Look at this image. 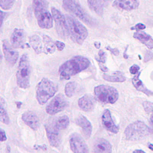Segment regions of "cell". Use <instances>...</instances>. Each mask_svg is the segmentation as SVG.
Returning <instances> with one entry per match:
<instances>
[{
  "label": "cell",
  "instance_id": "6da1fadb",
  "mask_svg": "<svg viewBox=\"0 0 153 153\" xmlns=\"http://www.w3.org/2000/svg\"><path fill=\"white\" fill-rule=\"evenodd\" d=\"M90 65V62L87 57L74 56L60 65L59 69L60 78L62 79H69L71 76L88 68Z\"/></svg>",
  "mask_w": 153,
  "mask_h": 153
},
{
  "label": "cell",
  "instance_id": "7a4b0ae2",
  "mask_svg": "<svg viewBox=\"0 0 153 153\" xmlns=\"http://www.w3.org/2000/svg\"><path fill=\"white\" fill-rule=\"evenodd\" d=\"M33 9L38 26L49 29L53 26V17L48 11V4L46 0H33Z\"/></svg>",
  "mask_w": 153,
  "mask_h": 153
},
{
  "label": "cell",
  "instance_id": "3957f363",
  "mask_svg": "<svg viewBox=\"0 0 153 153\" xmlns=\"http://www.w3.org/2000/svg\"><path fill=\"white\" fill-rule=\"evenodd\" d=\"M69 35L71 39L79 45L82 44L88 36L86 27L76 18L70 15H65Z\"/></svg>",
  "mask_w": 153,
  "mask_h": 153
},
{
  "label": "cell",
  "instance_id": "277c9868",
  "mask_svg": "<svg viewBox=\"0 0 153 153\" xmlns=\"http://www.w3.org/2000/svg\"><path fill=\"white\" fill-rule=\"evenodd\" d=\"M58 90L57 85L47 78H42L37 84L36 98L38 102L42 105L53 97Z\"/></svg>",
  "mask_w": 153,
  "mask_h": 153
},
{
  "label": "cell",
  "instance_id": "5b68a950",
  "mask_svg": "<svg viewBox=\"0 0 153 153\" xmlns=\"http://www.w3.org/2000/svg\"><path fill=\"white\" fill-rule=\"evenodd\" d=\"M30 66L28 57L23 54L20 59L17 70L16 72V80L17 85L23 89H26L30 86Z\"/></svg>",
  "mask_w": 153,
  "mask_h": 153
},
{
  "label": "cell",
  "instance_id": "8992f818",
  "mask_svg": "<svg viewBox=\"0 0 153 153\" xmlns=\"http://www.w3.org/2000/svg\"><path fill=\"white\" fill-rule=\"evenodd\" d=\"M150 132L151 129L145 123L141 121H136L127 126L124 130V134L126 139L136 141L146 137Z\"/></svg>",
  "mask_w": 153,
  "mask_h": 153
},
{
  "label": "cell",
  "instance_id": "52a82bcc",
  "mask_svg": "<svg viewBox=\"0 0 153 153\" xmlns=\"http://www.w3.org/2000/svg\"><path fill=\"white\" fill-rule=\"evenodd\" d=\"M94 94L96 100L106 103L113 104L119 97L118 91L115 87L105 84L95 87Z\"/></svg>",
  "mask_w": 153,
  "mask_h": 153
},
{
  "label": "cell",
  "instance_id": "ba28073f",
  "mask_svg": "<svg viewBox=\"0 0 153 153\" xmlns=\"http://www.w3.org/2000/svg\"><path fill=\"white\" fill-rule=\"evenodd\" d=\"M62 3L66 11L74 14L87 25H93V19L84 11L78 0H62Z\"/></svg>",
  "mask_w": 153,
  "mask_h": 153
},
{
  "label": "cell",
  "instance_id": "9c48e42d",
  "mask_svg": "<svg viewBox=\"0 0 153 153\" xmlns=\"http://www.w3.org/2000/svg\"><path fill=\"white\" fill-rule=\"evenodd\" d=\"M51 13L58 35L60 37L66 39L69 36V33L65 16H63L59 10L54 7H51Z\"/></svg>",
  "mask_w": 153,
  "mask_h": 153
},
{
  "label": "cell",
  "instance_id": "30bf717a",
  "mask_svg": "<svg viewBox=\"0 0 153 153\" xmlns=\"http://www.w3.org/2000/svg\"><path fill=\"white\" fill-rule=\"evenodd\" d=\"M68 102L63 94H58L47 104L45 111L49 115H54L63 111L68 105Z\"/></svg>",
  "mask_w": 153,
  "mask_h": 153
},
{
  "label": "cell",
  "instance_id": "8fae6325",
  "mask_svg": "<svg viewBox=\"0 0 153 153\" xmlns=\"http://www.w3.org/2000/svg\"><path fill=\"white\" fill-rule=\"evenodd\" d=\"M70 148L73 153H88V148L82 137L78 133H72L69 137Z\"/></svg>",
  "mask_w": 153,
  "mask_h": 153
},
{
  "label": "cell",
  "instance_id": "7c38bea8",
  "mask_svg": "<svg viewBox=\"0 0 153 153\" xmlns=\"http://www.w3.org/2000/svg\"><path fill=\"white\" fill-rule=\"evenodd\" d=\"M45 128L50 145L54 147H58L61 142L60 130L54 125L53 121L45 124Z\"/></svg>",
  "mask_w": 153,
  "mask_h": 153
},
{
  "label": "cell",
  "instance_id": "4fadbf2b",
  "mask_svg": "<svg viewBox=\"0 0 153 153\" xmlns=\"http://www.w3.org/2000/svg\"><path fill=\"white\" fill-rule=\"evenodd\" d=\"M12 47V46H11ZM9 45L7 41H4L2 44V50L4 57L7 62L11 66H13L17 61L19 58V53L17 51L14 50Z\"/></svg>",
  "mask_w": 153,
  "mask_h": 153
},
{
  "label": "cell",
  "instance_id": "5bb4252c",
  "mask_svg": "<svg viewBox=\"0 0 153 153\" xmlns=\"http://www.w3.org/2000/svg\"><path fill=\"white\" fill-rule=\"evenodd\" d=\"M26 41V33L22 29L15 28L11 35L10 42L13 48H23Z\"/></svg>",
  "mask_w": 153,
  "mask_h": 153
},
{
  "label": "cell",
  "instance_id": "9a60e30c",
  "mask_svg": "<svg viewBox=\"0 0 153 153\" xmlns=\"http://www.w3.org/2000/svg\"><path fill=\"white\" fill-rule=\"evenodd\" d=\"M23 121L33 130H36L40 126V122L37 115L33 111H28L24 112L22 115Z\"/></svg>",
  "mask_w": 153,
  "mask_h": 153
},
{
  "label": "cell",
  "instance_id": "2e32d148",
  "mask_svg": "<svg viewBox=\"0 0 153 153\" xmlns=\"http://www.w3.org/2000/svg\"><path fill=\"white\" fill-rule=\"evenodd\" d=\"M102 122L103 127L108 131L115 134L118 132L119 127L114 122L109 109H105L103 112L102 115Z\"/></svg>",
  "mask_w": 153,
  "mask_h": 153
},
{
  "label": "cell",
  "instance_id": "e0dca14e",
  "mask_svg": "<svg viewBox=\"0 0 153 153\" xmlns=\"http://www.w3.org/2000/svg\"><path fill=\"white\" fill-rule=\"evenodd\" d=\"M112 0H87L89 8L99 16H102L104 9L108 6Z\"/></svg>",
  "mask_w": 153,
  "mask_h": 153
},
{
  "label": "cell",
  "instance_id": "ac0fdd59",
  "mask_svg": "<svg viewBox=\"0 0 153 153\" xmlns=\"http://www.w3.org/2000/svg\"><path fill=\"white\" fill-rule=\"evenodd\" d=\"M94 153H112V145L105 139L98 138L93 145Z\"/></svg>",
  "mask_w": 153,
  "mask_h": 153
},
{
  "label": "cell",
  "instance_id": "d6986e66",
  "mask_svg": "<svg viewBox=\"0 0 153 153\" xmlns=\"http://www.w3.org/2000/svg\"><path fill=\"white\" fill-rule=\"evenodd\" d=\"M94 98L90 94H85L78 99V104L81 109L88 112L93 110L95 106Z\"/></svg>",
  "mask_w": 153,
  "mask_h": 153
},
{
  "label": "cell",
  "instance_id": "ffe728a7",
  "mask_svg": "<svg viewBox=\"0 0 153 153\" xmlns=\"http://www.w3.org/2000/svg\"><path fill=\"white\" fill-rule=\"evenodd\" d=\"M76 123L79 126L86 139H88L92 133V126L89 120L83 115H80L76 119Z\"/></svg>",
  "mask_w": 153,
  "mask_h": 153
},
{
  "label": "cell",
  "instance_id": "44dd1931",
  "mask_svg": "<svg viewBox=\"0 0 153 153\" xmlns=\"http://www.w3.org/2000/svg\"><path fill=\"white\" fill-rule=\"evenodd\" d=\"M113 6L123 10L131 11L136 9L139 5L138 0H115Z\"/></svg>",
  "mask_w": 153,
  "mask_h": 153
},
{
  "label": "cell",
  "instance_id": "7402d4cb",
  "mask_svg": "<svg viewBox=\"0 0 153 153\" xmlns=\"http://www.w3.org/2000/svg\"><path fill=\"white\" fill-rule=\"evenodd\" d=\"M133 36L145 44L149 49H153V38L149 34L144 32L137 31L134 33Z\"/></svg>",
  "mask_w": 153,
  "mask_h": 153
},
{
  "label": "cell",
  "instance_id": "603a6c76",
  "mask_svg": "<svg viewBox=\"0 0 153 153\" xmlns=\"http://www.w3.org/2000/svg\"><path fill=\"white\" fill-rule=\"evenodd\" d=\"M140 74V72H139L137 74H136V75H135L134 76H133V78H132L133 85L138 91H140L145 93L148 96H153V92L148 90L143 84V82L139 78Z\"/></svg>",
  "mask_w": 153,
  "mask_h": 153
},
{
  "label": "cell",
  "instance_id": "cb8c5ba5",
  "mask_svg": "<svg viewBox=\"0 0 153 153\" xmlns=\"http://www.w3.org/2000/svg\"><path fill=\"white\" fill-rule=\"evenodd\" d=\"M103 78L107 81L112 82H122L126 79L125 75L121 71L114 72L111 75L105 74L103 75Z\"/></svg>",
  "mask_w": 153,
  "mask_h": 153
},
{
  "label": "cell",
  "instance_id": "d4e9b609",
  "mask_svg": "<svg viewBox=\"0 0 153 153\" xmlns=\"http://www.w3.org/2000/svg\"><path fill=\"white\" fill-rule=\"evenodd\" d=\"M42 42L44 44V51L46 54L53 53L56 50L55 42L53 41L51 38L47 36L44 35L42 37Z\"/></svg>",
  "mask_w": 153,
  "mask_h": 153
},
{
  "label": "cell",
  "instance_id": "484cf974",
  "mask_svg": "<svg viewBox=\"0 0 153 153\" xmlns=\"http://www.w3.org/2000/svg\"><path fill=\"white\" fill-rule=\"evenodd\" d=\"M29 44L37 54H39L42 51V41L38 35H34L30 36L29 39Z\"/></svg>",
  "mask_w": 153,
  "mask_h": 153
},
{
  "label": "cell",
  "instance_id": "4316f807",
  "mask_svg": "<svg viewBox=\"0 0 153 153\" xmlns=\"http://www.w3.org/2000/svg\"><path fill=\"white\" fill-rule=\"evenodd\" d=\"M54 125L60 130L66 128L69 124V119L68 116L63 115L53 120Z\"/></svg>",
  "mask_w": 153,
  "mask_h": 153
},
{
  "label": "cell",
  "instance_id": "83f0119b",
  "mask_svg": "<svg viewBox=\"0 0 153 153\" xmlns=\"http://www.w3.org/2000/svg\"><path fill=\"white\" fill-rule=\"evenodd\" d=\"M76 88V84L75 82H68L65 87V93L68 97L74 96Z\"/></svg>",
  "mask_w": 153,
  "mask_h": 153
},
{
  "label": "cell",
  "instance_id": "f1b7e54d",
  "mask_svg": "<svg viewBox=\"0 0 153 153\" xmlns=\"http://www.w3.org/2000/svg\"><path fill=\"white\" fill-rule=\"evenodd\" d=\"M0 119L2 123L8 125L10 123V118L6 112L5 108L3 107L2 104H1L0 108Z\"/></svg>",
  "mask_w": 153,
  "mask_h": 153
},
{
  "label": "cell",
  "instance_id": "f546056e",
  "mask_svg": "<svg viewBox=\"0 0 153 153\" xmlns=\"http://www.w3.org/2000/svg\"><path fill=\"white\" fill-rule=\"evenodd\" d=\"M14 0H0L1 8L5 10H10L14 5Z\"/></svg>",
  "mask_w": 153,
  "mask_h": 153
},
{
  "label": "cell",
  "instance_id": "4dcf8cb0",
  "mask_svg": "<svg viewBox=\"0 0 153 153\" xmlns=\"http://www.w3.org/2000/svg\"><path fill=\"white\" fill-rule=\"evenodd\" d=\"M95 59L98 62L99 65H104L105 63L106 62V59L105 52L102 50H99L98 53V57H96Z\"/></svg>",
  "mask_w": 153,
  "mask_h": 153
},
{
  "label": "cell",
  "instance_id": "1f68e13d",
  "mask_svg": "<svg viewBox=\"0 0 153 153\" xmlns=\"http://www.w3.org/2000/svg\"><path fill=\"white\" fill-rule=\"evenodd\" d=\"M143 106L146 113H153V103L148 101H145L143 103Z\"/></svg>",
  "mask_w": 153,
  "mask_h": 153
},
{
  "label": "cell",
  "instance_id": "d6a6232c",
  "mask_svg": "<svg viewBox=\"0 0 153 153\" xmlns=\"http://www.w3.org/2000/svg\"><path fill=\"white\" fill-rule=\"evenodd\" d=\"M140 69V68L138 65L134 64V65H133L129 69V71H130V72L131 74H136L138 73Z\"/></svg>",
  "mask_w": 153,
  "mask_h": 153
},
{
  "label": "cell",
  "instance_id": "836d02e7",
  "mask_svg": "<svg viewBox=\"0 0 153 153\" xmlns=\"http://www.w3.org/2000/svg\"><path fill=\"white\" fill-rule=\"evenodd\" d=\"M55 45L59 51H62L65 47V44L60 41H56L55 42Z\"/></svg>",
  "mask_w": 153,
  "mask_h": 153
},
{
  "label": "cell",
  "instance_id": "e575fe53",
  "mask_svg": "<svg viewBox=\"0 0 153 153\" xmlns=\"http://www.w3.org/2000/svg\"><path fill=\"white\" fill-rule=\"evenodd\" d=\"M145 28H146V26L144 24H142L141 23H139L136 24L134 26V27H132L131 29H135V30H137V31H140V30H143Z\"/></svg>",
  "mask_w": 153,
  "mask_h": 153
},
{
  "label": "cell",
  "instance_id": "d590c367",
  "mask_svg": "<svg viewBox=\"0 0 153 153\" xmlns=\"http://www.w3.org/2000/svg\"><path fill=\"white\" fill-rule=\"evenodd\" d=\"M108 50H109L112 54H113L114 56H118L120 53L119 50L117 48H111L110 47H106V48Z\"/></svg>",
  "mask_w": 153,
  "mask_h": 153
},
{
  "label": "cell",
  "instance_id": "8d00e7d4",
  "mask_svg": "<svg viewBox=\"0 0 153 153\" xmlns=\"http://www.w3.org/2000/svg\"><path fill=\"white\" fill-rule=\"evenodd\" d=\"M0 135H1V142H4L7 140V136L5 131L2 128H0Z\"/></svg>",
  "mask_w": 153,
  "mask_h": 153
},
{
  "label": "cell",
  "instance_id": "74e56055",
  "mask_svg": "<svg viewBox=\"0 0 153 153\" xmlns=\"http://www.w3.org/2000/svg\"><path fill=\"white\" fill-rule=\"evenodd\" d=\"M145 62H147L151 59H153V54L151 52H147L145 56Z\"/></svg>",
  "mask_w": 153,
  "mask_h": 153
},
{
  "label": "cell",
  "instance_id": "f35d334b",
  "mask_svg": "<svg viewBox=\"0 0 153 153\" xmlns=\"http://www.w3.org/2000/svg\"><path fill=\"white\" fill-rule=\"evenodd\" d=\"M150 125H151V130L153 133V113L151 114L150 117Z\"/></svg>",
  "mask_w": 153,
  "mask_h": 153
},
{
  "label": "cell",
  "instance_id": "ab89813d",
  "mask_svg": "<svg viewBox=\"0 0 153 153\" xmlns=\"http://www.w3.org/2000/svg\"><path fill=\"white\" fill-rule=\"evenodd\" d=\"M4 16H5V13L1 10V27L2 25V23H3V20H4Z\"/></svg>",
  "mask_w": 153,
  "mask_h": 153
},
{
  "label": "cell",
  "instance_id": "60d3db41",
  "mask_svg": "<svg viewBox=\"0 0 153 153\" xmlns=\"http://www.w3.org/2000/svg\"><path fill=\"white\" fill-rule=\"evenodd\" d=\"M94 46H95V47H96V48H100V45H101V44H100V42L96 41V42H94Z\"/></svg>",
  "mask_w": 153,
  "mask_h": 153
},
{
  "label": "cell",
  "instance_id": "b9f144b4",
  "mask_svg": "<svg viewBox=\"0 0 153 153\" xmlns=\"http://www.w3.org/2000/svg\"><path fill=\"white\" fill-rule=\"evenodd\" d=\"M132 153H146V152L141 149H136V150L134 151Z\"/></svg>",
  "mask_w": 153,
  "mask_h": 153
},
{
  "label": "cell",
  "instance_id": "7bdbcfd3",
  "mask_svg": "<svg viewBox=\"0 0 153 153\" xmlns=\"http://www.w3.org/2000/svg\"><path fill=\"white\" fill-rule=\"evenodd\" d=\"M148 147H149V148L151 149V150H152V151H153V145L152 144V143H149L148 144Z\"/></svg>",
  "mask_w": 153,
  "mask_h": 153
},
{
  "label": "cell",
  "instance_id": "ee69618b",
  "mask_svg": "<svg viewBox=\"0 0 153 153\" xmlns=\"http://www.w3.org/2000/svg\"><path fill=\"white\" fill-rule=\"evenodd\" d=\"M16 104H17V108H20V106H21V105H22V102H16Z\"/></svg>",
  "mask_w": 153,
  "mask_h": 153
},
{
  "label": "cell",
  "instance_id": "f6af8a7d",
  "mask_svg": "<svg viewBox=\"0 0 153 153\" xmlns=\"http://www.w3.org/2000/svg\"><path fill=\"white\" fill-rule=\"evenodd\" d=\"M151 79L153 81V71L151 72Z\"/></svg>",
  "mask_w": 153,
  "mask_h": 153
}]
</instances>
